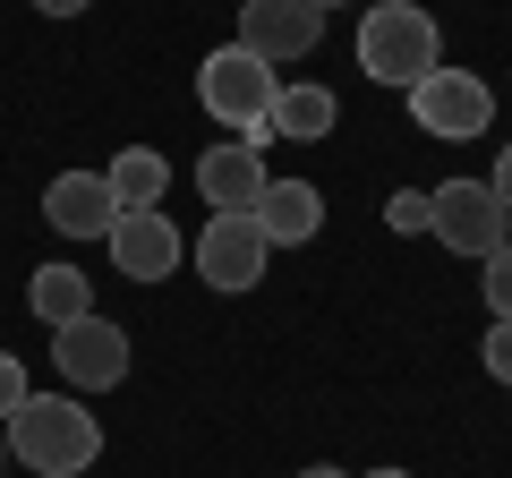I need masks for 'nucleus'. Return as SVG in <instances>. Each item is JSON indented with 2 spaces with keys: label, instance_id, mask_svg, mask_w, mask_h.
I'll list each match as a JSON object with an SVG mask.
<instances>
[{
  "label": "nucleus",
  "instance_id": "4",
  "mask_svg": "<svg viewBox=\"0 0 512 478\" xmlns=\"http://www.w3.org/2000/svg\"><path fill=\"white\" fill-rule=\"evenodd\" d=\"M410 120H419L436 146H470V137L495 129V86L478 69H427L410 86Z\"/></svg>",
  "mask_w": 512,
  "mask_h": 478
},
{
  "label": "nucleus",
  "instance_id": "25",
  "mask_svg": "<svg viewBox=\"0 0 512 478\" xmlns=\"http://www.w3.org/2000/svg\"><path fill=\"white\" fill-rule=\"evenodd\" d=\"M0 461H9V444H0Z\"/></svg>",
  "mask_w": 512,
  "mask_h": 478
},
{
  "label": "nucleus",
  "instance_id": "13",
  "mask_svg": "<svg viewBox=\"0 0 512 478\" xmlns=\"http://www.w3.org/2000/svg\"><path fill=\"white\" fill-rule=\"evenodd\" d=\"M26 308L43 316V325H77V316H94V274H77V265H35V282H26Z\"/></svg>",
  "mask_w": 512,
  "mask_h": 478
},
{
  "label": "nucleus",
  "instance_id": "6",
  "mask_svg": "<svg viewBox=\"0 0 512 478\" xmlns=\"http://www.w3.org/2000/svg\"><path fill=\"white\" fill-rule=\"evenodd\" d=\"M52 368H60L69 393H111V385H128V333L94 308V316H77V325L52 333Z\"/></svg>",
  "mask_w": 512,
  "mask_h": 478
},
{
  "label": "nucleus",
  "instance_id": "5",
  "mask_svg": "<svg viewBox=\"0 0 512 478\" xmlns=\"http://www.w3.org/2000/svg\"><path fill=\"white\" fill-rule=\"evenodd\" d=\"M427 231H436L453 257H478V265H487L495 248L512 239V214L495 205L487 180H444V188H427Z\"/></svg>",
  "mask_w": 512,
  "mask_h": 478
},
{
  "label": "nucleus",
  "instance_id": "1",
  "mask_svg": "<svg viewBox=\"0 0 512 478\" xmlns=\"http://www.w3.org/2000/svg\"><path fill=\"white\" fill-rule=\"evenodd\" d=\"M0 444L18 453V470L35 478H86L103 461V419H94L77 393H26L9 419H0Z\"/></svg>",
  "mask_w": 512,
  "mask_h": 478
},
{
  "label": "nucleus",
  "instance_id": "18",
  "mask_svg": "<svg viewBox=\"0 0 512 478\" xmlns=\"http://www.w3.org/2000/svg\"><path fill=\"white\" fill-rule=\"evenodd\" d=\"M384 222H393V231H427V188H393V197H384Z\"/></svg>",
  "mask_w": 512,
  "mask_h": 478
},
{
  "label": "nucleus",
  "instance_id": "9",
  "mask_svg": "<svg viewBox=\"0 0 512 478\" xmlns=\"http://www.w3.org/2000/svg\"><path fill=\"white\" fill-rule=\"evenodd\" d=\"M103 248H111V265H120L128 282H163V274H180V257H188V239L171 231L163 205H154V214H120Z\"/></svg>",
  "mask_w": 512,
  "mask_h": 478
},
{
  "label": "nucleus",
  "instance_id": "2",
  "mask_svg": "<svg viewBox=\"0 0 512 478\" xmlns=\"http://www.w3.org/2000/svg\"><path fill=\"white\" fill-rule=\"evenodd\" d=\"M359 69L376 86H419L427 69H444V26L427 18V0H376L359 18Z\"/></svg>",
  "mask_w": 512,
  "mask_h": 478
},
{
  "label": "nucleus",
  "instance_id": "23",
  "mask_svg": "<svg viewBox=\"0 0 512 478\" xmlns=\"http://www.w3.org/2000/svg\"><path fill=\"white\" fill-rule=\"evenodd\" d=\"M367 478H410V470H367Z\"/></svg>",
  "mask_w": 512,
  "mask_h": 478
},
{
  "label": "nucleus",
  "instance_id": "21",
  "mask_svg": "<svg viewBox=\"0 0 512 478\" xmlns=\"http://www.w3.org/2000/svg\"><path fill=\"white\" fill-rule=\"evenodd\" d=\"M35 9H43V18H86L94 0H35Z\"/></svg>",
  "mask_w": 512,
  "mask_h": 478
},
{
  "label": "nucleus",
  "instance_id": "3",
  "mask_svg": "<svg viewBox=\"0 0 512 478\" xmlns=\"http://www.w3.org/2000/svg\"><path fill=\"white\" fill-rule=\"evenodd\" d=\"M274 94H282V77L265 69L256 52H239V43H222V52H205V69H197V103L214 111L231 137H248V146H274Z\"/></svg>",
  "mask_w": 512,
  "mask_h": 478
},
{
  "label": "nucleus",
  "instance_id": "24",
  "mask_svg": "<svg viewBox=\"0 0 512 478\" xmlns=\"http://www.w3.org/2000/svg\"><path fill=\"white\" fill-rule=\"evenodd\" d=\"M316 9H333V0H316Z\"/></svg>",
  "mask_w": 512,
  "mask_h": 478
},
{
  "label": "nucleus",
  "instance_id": "12",
  "mask_svg": "<svg viewBox=\"0 0 512 478\" xmlns=\"http://www.w3.org/2000/svg\"><path fill=\"white\" fill-rule=\"evenodd\" d=\"M248 222L265 231V248H308L325 231V197H316V180H265V197L248 205Z\"/></svg>",
  "mask_w": 512,
  "mask_h": 478
},
{
  "label": "nucleus",
  "instance_id": "8",
  "mask_svg": "<svg viewBox=\"0 0 512 478\" xmlns=\"http://www.w3.org/2000/svg\"><path fill=\"white\" fill-rule=\"evenodd\" d=\"M265 257H274V248H265V231H256L248 214H214L205 239H197V274L214 282V291H231V299L265 282Z\"/></svg>",
  "mask_w": 512,
  "mask_h": 478
},
{
  "label": "nucleus",
  "instance_id": "17",
  "mask_svg": "<svg viewBox=\"0 0 512 478\" xmlns=\"http://www.w3.org/2000/svg\"><path fill=\"white\" fill-rule=\"evenodd\" d=\"M478 359H487L495 385H512V316H487V342H478Z\"/></svg>",
  "mask_w": 512,
  "mask_h": 478
},
{
  "label": "nucleus",
  "instance_id": "22",
  "mask_svg": "<svg viewBox=\"0 0 512 478\" xmlns=\"http://www.w3.org/2000/svg\"><path fill=\"white\" fill-rule=\"evenodd\" d=\"M299 478H350V470H333V461H308V470H299Z\"/></svg>",
  "mask_w": 512,
  "mask_h": 478
},
{
  "label": "nucleus",
  "instance_id": "19",
  "mask_svg": "<svg viewBox=\"0 0 512 478\" xmlns=\"http://www.w3.org/2000/svg\"><path fill=\"white\" fill-rule=\"evenodd\" d=\"M26 393H35V385H26V368H18V350H0V419H9V410H18Z\"/></svg>",
  "mask_w": 512,
  "mask_h": 478
},
{
  "label": "nucleus",
  "instance_id": "10",
  "mask_svg": "<svg viewBox=\"0 0 512 478\" xmlns=\"http://www.w3.org/2000/svg\"><path fill=\"white\" fill-rule=\"evenodd\" d=\"M197 188L214 214H248L256 197H265V146H248V137H222V146L197 154Z\"/></svg>",
  "mask_w": 512,
  "mask_h": 478
},
{
  "label": "nucleus",
  "instance_id": "14",
  "mask_svg": "<svg viewBox=\"0 0 512 478\" xmlns=\"http://www.w3.org/2000/svg\"><path fill=\"white\" fill-rule=\"evenodd\" d=\"M103 180H111V205H120V214H154V205H163V188H171V163H163L154 146H128Z\"/></svg>",
  "mask_w": 512,
  "mask_h": 478
},
{
  "label": "nucleus",
  "instance_id": "20",
  "mask_svg": "<svg viewBox=\"0 0 512 478\" xmlns=\"http://www.w3.org/2000/svg\"><path fill=\"white\" fill-rule=\"evenodd\" d=\"M487 188H495V205H504V214H512V146L495 154V180H487Z\"/></svg>",
  "mask_w": 512,
  "mask_h": 478
},
{
  "label": "nucleus",
  "instance_id": "11",
  "mask_svg": "<svg viewBox=\"0 0 512 478\" xmlns=\"http://www.w3.org/2000/svg\"><path fill=\"white\" fill-rule=\"evenodd\" d=\"M43 222H52L60 239H111V222H120L111 180L103 171H60V180L43 188Z\"/></svg>",
  "mask_w": 512,
  "mask_h": 478
},
{
  "label": "nucleus",
  "instance_id": "16",
  "mask_svg": "<svg viewBox=\"0 0 512 478\" xmlns=\"http://www.w3.org/2000/svg\"><path fill=\"white\" fill-rule=\"evenodd\" d=\"M478 291H487V316H512V239L487 257V274H478Z\"/></svg>",
  "mask_w": 512,
  "mask_h": 478
},
{
  "label": "nucleus",
  "instance_id": "7",
  "mask_svg": "<svg viewBox=\"0 0 512 478\" xmlns=\"http://www.w3.org/2000/svg\"><path fill=\"white\" fill-rule=\"evenodd\" d=\"M325 43V9L316 0H239V52H256L265 69H291Z\"/></svg>",
  "mask_w": 512,
  "mask_h": 478
},
{
  "label": "nucleus",
  "instance_id": "15",
  "mask_svg": "<svg viewBox=\"0 0 512 478\" xmlns=\"http://www.w3.org/2000/svg\"><path fill=\"white\" fill-rule=\"evenodd\" d=\"M265 120H274V137H291V146H316V137H333V120H342V103H333L325 86H282Z\"/></svg>",
  "mask_w": 512,
  "mask_h": 478
}]
</instances>
